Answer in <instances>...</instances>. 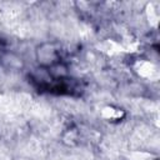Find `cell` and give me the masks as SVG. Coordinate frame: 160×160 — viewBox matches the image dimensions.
I'll list each match as a JSON object with an SVG mask.
<instances>
[{
  "instance_id": "1",
  "label": "cell",
  "mask_w": 160,
  "mask_h": 160,
  "mask_svg": "<svg viewBox=\"0 0 160 160\" xmlns=\"http://www.w3.org/2000/svg\"><path fill=\"white\" fill-rule=\"evenodd\" d=\"M36 60L41 66L50 68L59 62V52L52 44L45 42L36 49Z\"/></svg>"
}]
</instances>
